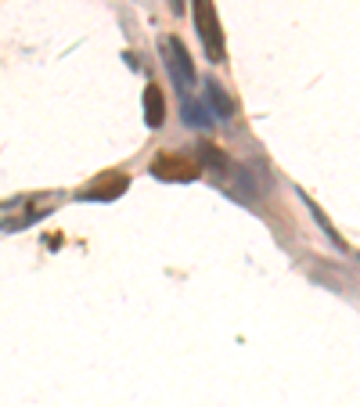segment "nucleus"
<instances>
[{
	"mask_svg": "<svg viewBox=\"0 0 360 407\" xmlns=\"http://www.w3.org/2000/svg\"><path fill=\"white\" fill-rule=\"evenodd\" d=\"M198 162L209 166V169H223L227 166V159H223V152L216 144H198Z\"/></svg>",
	"mask_w": 360,
	"mask_h": 407,
	"instance_id": "8",
	"label": "nucleus"
},
{
	"mask_svg": "<svg viewBox=\"0 0 360 407\" xmlns=\"http://www.w3.org/2000/svg\"><path fill=\"white\" fill-rule=\"evenodd\" d=\"M127 188H130V177L115 169V173H101V177H97L94 184L80 188V191H76V199H80V202H112V199L123 195Z\"/></svg>",
	"mask_w": 360,
	"mask_h": 407,
	"instance_id": "3",
	"label": "nucleus"
},
{
	"mask_svg": "<svg viewBox=\"0 0 360 407\" xmlns=\"http://www.w3.org/2000/svg\"><path fill=\"white\" fill-rule=\"evenodd\" d=\"M206 90H209V101H213V108H216V115H220V120H231L234 105H231L227 90H223V87H220L216 80H206Z\"/></svg>",
	"mask_w": 360,
	"mask_h": 407,
	"instance_id": "6",
	"label": "nucleus"
},
{
	"mask_svg": "<svg viewBox=\"0 0 360 407\" xmlns=\"http://www.w3.org/2000/svg\"><path fill=\"white\" fill-rule=\"evenodd\" d=\"M184 123H191V127H209L213 120H209V108L206 105H195V101H184Z\"/></svg>",
	"mask_w": 360,
	"mask_h": 407,
	"instance_id": "7",
	"label": "nucleus"
},
{
	"mask_svg": "<svg viewBox=\"0 0 360 407\" xmlns=\"http://www.w3.org/2000/svg\"><path fill=\"white\" fill-rule=\"evenodd\" d=\"M159 47H162V54H166V69H169V76L176 80V87H180V90H191L195 80H198V73H195V62H191V54L184 51V43H180L176 36H169V40H162Z\"/></svg>",
	"mask_w": 360,
	"mask_h": 407,
	"instance_id": "1",
	"label": "nucleus"
},
{
	"mask_svg": "<svg viewBox=\"0 0 360 407\" xmlns=\"http://www.w3.org/2000/svg\"><path fill=\"white\" fill-rule=\"evenodd\" d=\"M195 26H198V36L206 43L209 62H223V33H220V22L213 11V0H195Z\"/></svg>",
	"mask_w": 360,
	"mask_h": 407,
	"instance_id": "2",
	"label": "nucleus"
},
{
	"mask_svg": "<svg viewBox=\"0 0 360 407\" xmlns=\"http://www.w3.org/2000/svg\"><path fill=\"white\" fill-rule=\"evenodd\" d=\"M144 120H148L152 130H159L166 123V97H162V90L155 83L144 87Z\"/></svg>",
	"mask_w": 360,
	"mask_h": 407,
	"instance_id": "5",
	"label": "nucleus"
},
{
	"mask_svg": "<svg viewBox=\"0 0 360 407\" xmlns=\"http://www.w3.org/2000/svg\"><path fill=\"white\" fill-rule=\"evenodd\" d=\"M152 173L159 181H195L198 177V162H191L188 155H159L152 162Z\"/></svg>",
	"mask_w": 360,
	"mask_h": 407,
	"instance_id": "4",
	"label": "nucleus"
}]
</instances>
